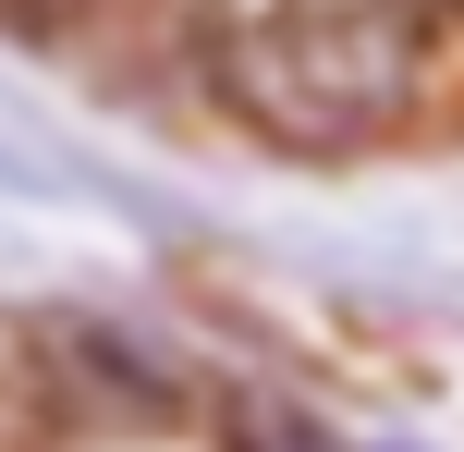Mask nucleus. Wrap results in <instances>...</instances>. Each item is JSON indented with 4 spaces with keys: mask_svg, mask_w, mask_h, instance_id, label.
Masks as SVG:
<instances>
[{
    "mask_svg": "<svg viewBox=\"0 0 464 452\" xmlns=\"http://www.w3.org/2000/svg\"><path fill=\"white\" fill-rule=\"evenodd\" d=\"M428 49L403 0H281L220 37V98L281 159H367L416 122Z\"/></svg>",
    "mask_w": 464,
    "mask_h": 452,
    "instance_id": "obj_1",
    "label": "nucleus"
},
{
    "mask_svg": "<svg viewBox=\"0 0 464 452\" xmlns=\"http://www.w3.org/2000/svg\"><path fill=\"white\" fill-rule=\"evenodd\" d=\"M24 342H37V391L73 416V428L147 440V428H171V416H184V391H171L122 331H98V318H37Z\"/></svg>",
    "mask_w": 464,
    "mask_h": 452,
    "instance_id": "obj_2",
    "label": "nucleus"
},
{
    "mask_svg": "<svg viewBox=\"0 0 464 452\" xmlns=\"http://www.w3.org/2000/svg\"><path fill=\"white\" fill-rule=\"evenodd\" d=\"M220 440L232 452H330V428H305V416L269 404V391H232V404H220Z\"/></svg>",
    "mask_w": 464,
    "mask_h": 452,
    "instance_id": "obj_3",
    "label": "nucleus"
},
{
    "mask_svg": "<svg viewBox=\"0 0 464 452\" xmlns=\"http://www.w3.org/2000/svg\"><path fill=\"white\" fill-rule=\"evenodd\" d=\"M73 13H98V0H0V24H13V37H49V24H73Z\"/></svg>",
    "mask_w": 464,
    "mask_h": 452,
    "instance_id": "obj_4",
    "label": "nucleus"
}]
</instances>
